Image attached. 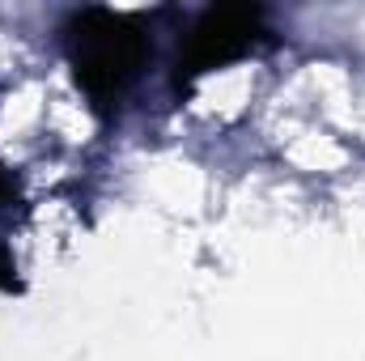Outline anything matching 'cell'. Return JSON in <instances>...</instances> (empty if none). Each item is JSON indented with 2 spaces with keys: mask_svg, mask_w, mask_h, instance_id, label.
Wrapping results in <instances>:
<instances>
[{
  "mask_svg": "<svg viewBox=\"0 0 365 361\" xmlns=\"http://www.w3.org/2000/svg\"><path fill=\"white\" fill-rule=\"evenodd\" d=\"M60 43H64L68 73L98 119L119 115V106L140 86L153 60L149 13H119L106 4L73 9L60 26Z\"/></svg>",
  "mask_w": 365,
  "mask_h": 361,
  "instance_id": "obj_1",
  "label": "cell"
},
{
  "mask_svg": "<svg viewBox=\"0 0 365 361\" xmlns=\"http://www.w3.org/2000/svg\"><path fill=\"white\" fill-rule=\"evenodd\" d=\"M21 213V179L0 162V293L17 298L26 293V280H21V268H17V255H13V221Z\"/></svg>",
  "mask_w": 365,
  "mask_h": 361,
  "instance_id": "obj_3",
  "label": "cell"
},
{
  "mask_svg": "<svg viewBox=\"0 0 365 361\" xmlns=\"http://www.w3.org/2000/svg\"><path fill=\"white\" fill-rule=\"evenodd\" d=\"M268 43H272V26L264 4H208L179 34L175 60H170V90L182 98L200 77L230 68Z\"/></svg>",
  "mask_w": 365,
  "mask_h": 361,
  "instance_id": "obj_2",
  "label": "cell"
}]
</instances>
